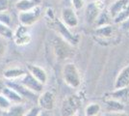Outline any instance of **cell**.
Returning a JSON list of instances; mask_svg holds the SVG:
<instances>
[{
    "label": "cell",
    "mask_w": 129,
    "mask_h": 116,
    "mask_svg": "<svg viewBox=\"0 0 129 116\" xmlns=\"http://www.w3.org/2000/svg\"><path fill=\"white\" fill-rule=\"evenodd\" d=\"M62 76L64 82L71 88H78L81 85V76L74 63H67L63 68Z\"/></svg>",
    "instance_id": "cell-1"
},
{
    "label": "cell",
    "mask_w": 129,
    "mask_h": 116,
    "mask_svg": "<svg viewBox=\"0 0 129 116\" xmlns=\"http://www.w3.org/2000/svg\"><path fill=\"white\" fill-rule=\"evenodd\" d=\"M50 21V26L53 28L54 30L59 34V36L61 38H63L64 41H67L70 44H71L72 47H75L79 43V36L78 35H74L70 32V28L68 26H66L64 23L62 22L61 19H56L54 17L53 19L48 20Z\"/></svg>",
    "instance_id": "cell-2"
},
{
    "label": "cell",
    "mask_w": 129,
    "mask_h": 116,
    "mask_svg": "<svg viewBox=\"0 0 129 116\" xmlns=\"http://www.w3.org/2000/svg\"><path fill=\"white\" fill-rule=\"evenodd\" d=\"M18 13H19L18 14V21L20 22V24L30 27L41 19V17L43 16V9L40 5L32 10L18 12Z\"/></svg>",
    "instance_id": "cell-3"
},
{
    "label": "cell",
    "mask_w": 129,
    "mask_h": 116,
    "mask_svg": "<svg viewBox=\"0 0 129 116\" xmlns=\"http://www.w3.org/2000/svg\"><path fill=\"white\" fill-rule=\"evenodd\" d=\"M105 2L102 0H94L88 3L85 8V19L87 23L92 24L97 19L100 13L104 10Z\"/></svg>",
    "instance_id": "cell-4"
},
{
    "label": "cell",
    "mask_w": 129,
    "mask_h": 116,
    "mask_svg": "<svg viewBox=\"0 0 129 116\" xmlns=\"http://www.w3.org/2000/svg\"><path fill=\"white\" fill-rule=\"evenodd\" d=\"M81 99L76 96H69L66 98L61 106V114L62 116H73L75 115L76 111L79 109L81 105Z\"/></svg>",
    "instance_id": "cell-5"
},
{
    "label": "cell",
    "mask_w": 129,
    "mask_h": 116,
    "mask_svg": "<svg viewBox=\"0 0 129 116\" xmlns=\"http://www.w3.org/2000/svg\"><path fill=\"white\" fill-rule=\"evenodd\" d=\"M70 47H72L70 44L67 41H64L61 37H56L53 40V51L55 53L56 57L60 60H64L68 59L71 54L70 51Z\"/></svg>",
    "instance_id": "cell-6"
},
{
    "label": "cell",
    "mask_w": 129,
    "mask_h": 116,
    "mask_svg": "<svg viewBox=\"0 0 129 116\" xmlns=\"http://www.w3.org/2000/svg\"><path fill=\"white\" fill-rule=\"evenodd\" d=\"M13 40H14L15 44L16 45H18V47H24V45H27V44H30L31 40H32V37H31V33H30L29 27L20 24L14 31Z\"/></svg>",
    "instance_id": "cell-7"
},
{
    "label": "cell",
    "mask_w": 129,
    "mask_h": 116,
    "mask_svg": "<svg viewBox=\"0 0 129 116\" xmlns=\"http://www.w3.org/2000/svg\"><path fill=\"white\" fill-rule=\"evenodd\" d=\"M19 80H20L19 82L21 83L23 86H25L27 89H29L35 94H41L42 92H43L44 85L38 81L29 72L26 73Z\"/></svg>",
    "instance_id": "cell-8"
},
{
    "label": "cell",
    "mask_w": 129,
    "mask_h": 116,
    "mask_svg": "<svg viewBox=\"0 0 129 116\" xmlns=\"http://www.w3.org/2000/svg\"><path fill=\"white\" fill-rule=\"evenodd\" d=\"M61 20L70 29V28H75L79 23V19H78V17L76 15L75 10L73 8H70V7H66V8L62 9Z\"/></svg>",
    "instance_id": "cell-9"
},
{
    "label": "cell",
    "mask_w": 129,
    "mask_h": 116,
    "mask_svg": "<svg viewBox=\"0 0 129 116\" xmlns=\"http://www.w3.org/2000/svg\"><path fill=\"white\" fill-rule=\"evenodd\" d=\"M38 105L42 110L50 111L55 107V95L51 91H43L38 98Z\"/></svg>",
    "instance_id": "cell-10"
},
{
    "label": "cell",
    "mask_w": 129,
    "mask_h": 116,
    "mask_svg": "<svg viewBox=\"0 0 129 116\" xmlns=\"http://www.w3.org/2000/svg\"><path fill=\"white\" fill-rule=\"evenodd\" d=\"M27 69H28V72L30 73L33 77H35L38 81H40L42 84L45 85L47 83L48 76H47V73L45 72V70L43 68L38 66V65L28 64L27 65Z\"/></svg>",
    "instance_id": "cell-11"
},
{
    "label": "cell",
    "mask_w": 129,
    "mask_h": 116,
    "mask_svg": "<svg viewBox=\"0 0 129 116\" xmlns=\"http://www.w3.org/2000/svg\"><path fill=\"white\" fill-rule=\"evenodd\" d=\"M124 87H129V64L120 70L114 84V89H120Z\"/></svg>",
    "instance_id": "cell-12"
},
{
    "label": "cell",
    "mask_w": 129,
    "mask_h": 116,
    "mask_svg": "<svg viewBox=\"0 0 129 116\" xmlns=\"http://www.w3.org/2000/svg\"><path fill=\"white\" fill-rule=\"evenodd\" d=\"M105 108L110 113H118V112H124L125 105L120 101L110 98L105 100Z\"/></svg>",
    "instance_id": "cell-13"
},
{
    "label": "cell",
    "mask_w": 129,
    "mask_h": 116,
    "mask_svg": "<svg viewBox=\"0 0 129 116\" xmlns=\"http://www.w3.org/2000/svg\"><path fill=\"white\" fill-rule=\"evenodd\" d=\"M128 6L129 0H115L110 5L108 11H109V14L112 17V18H115L120 12H122Z\"/></svg>",
    "instance_id": "cell-14"
},
{
    "label": "cell",
    "mask_w": 129,
    "mask_h": 116,
    "mask_svg": "<svg viewBox=\"0 0 129 116\" xmlns=\"http://www.w3.org/2000/svg\"><path fill=\"white\" fill-rule=\"evenodd\" d=\"M5 97L8 98V100L11 102L13 105H18L21 104L23 102V97L19 93H17L15 89L11 88L9 86L6 85L5 88L3 89V91L1 92Z\"/></svg>",
    "instance_id": "cell-15"
},
{
    "label": "cell",
    "mask_w": 129,
    "mask_h": 116,
    "mask_svg": "<svg viewBox=\"0 0 129 116\" xmlns=\"http://www.w3.org/2000/svg\"><path fill=\"white\" fill-rule=\"evenodd\" d=\"M6 85L11 87V88L15 89L17 93L21 95L22 97H30L33 98L35 96V93H33L32 91H30L29 89H27L25 86H23L20 82H16V80H8L6 81Z\"/></svg>",
    "instance_id": "cell-16"
},
{
    "label": "cell",
    "mask_w": 129,
    "mask_h": 116,
    "mask_svg": "<svg viewBox=\"0 0 129 116\" xmlns=\"http://www.w3.org/2000/svg\"><path fill=\"white\" fill-rule=\"evenodd\" d=\"M42 0H18L16 3V9L18 12H25L32 10L41 5Z\"/></svg>",
    "instance_id": "cell-17"
},
{
    "label": "cell",
    "mask_w": 129,
    "mask_h": 116,
    "mask_svg": "<svg viewBox=\"0 0 129 116\" xmlns=\"http://www.w3.org/2000/svg\"><path fill=\"white\" fill-rule=\"evenodd\" d=\"M26 72L19 68H9L3 72V77L6 80H16L20 79Z\"/></svg>",
    "instance_id": "cell-18"
},
{
    "label": "cell",
    "mask_w": 129,
    "mask_h": 116,
    "mask_svg": "<svg viewBox=\"0 0 129 116\" xmlns=\"http://www.w3.org/2000/svg\"><path fill=\"white\" fill-rule=\"evenodd\" d=\"M2 112H3L2 116H24L26 113L24 106L21 105L20 104L13 105L9 109L2 111Z\"/></svg>",
    "instance_id": "cell-19"
},
{
    "label": "cell",
    "mask_w": 129,
    "mask_h": 116,
    "mask_svg": "<svg viewBox=\"0 0 129 116\" xmlns=\"http://www.w3.org/2000/svg\"><path fill=\"white\" fill-rule=\"evenodd\" d=\"M111 98L116 99L120 102H126L129 100V87H124L120 89H114L111 93Z\"/></svg>",
    "instance_id": "cell-20"
},
{
    "label": "cell",
    "mask_w": 129,
    "mask_h": 116,
    "mask_svg": "<svg viewBox=\"0 0 129 116\" xmlns=\"http://www.w3.org/2000/svg\"><path fill=\"white\" fill-rule=\"evenodd\" d=\"M95 35L100 37V38H110L113 35V27L107 24V25H102V26H97L95 28Z\"/></svg>",
    "instance_id": "cell-21"
},
{
    "label": "cell",
    "mask_w": 129,
    "mask_h": 116,
    "mask_svg": "<svg viewBox=\"0 0 129 116\" xmlns=\"http://www.w3.org/2000/svg\"><path fill=\"white\" fill-rule=\"evenodd\" d=\"M110 19H113L112 17L110 16L109 14V11H105L103 10L100 15L98 16L97 19L95 20V25L97 26H102V25H107V24H110Z\"/></svg>",
    "instance_id": "cell-22"
},
{
    "label": "cell",
    "mask_w": 129,
    "mask_h": 116,
    "mask_svg": "<svg viewBox=\"0 0 129 116\" xmlns=\"http://www.w3.org/2000/svg\"><path fill=\"white\" fill-rule=\"evenodd\" d=\"M0 37L3 39H13L14 37V31L11 26L7 25L5 23L0 21Z\"/></svg>",
    "instance_id": "cell-23"
},
{
    "label": "cell",
    "mask_w": 129,
    "mask_h": 116,
    "mask_svg": "<svg viewBox=\"0 0 129 116\" xmlns=\"http://www.w3.org/2000/svg\"><path fill=\"white\" fill-rule=\"evenodd\" d=\"M101 110V106L97 103H91L88 105L85 108V115L86 116H97Z\"/></svg>",
    "instance_id": "cell-24"
},
{
    "label": "cell",
    "mask_w": 129,
    "mask_h": 116,
    "mask_svg": "<svg viewBox=\"0 0 129 116\" xmlns=\"http://www.w3.org/2000/svg\"><path fill=\"white\" fill-rule=\"evenodd\" d=\"M128 17H129V6L127 8H125L122 12H120L115 18H113V20L115 23L118 24V23H121V22H123L124 20H126Z\"/></svg>",
    "instance_id": "cell-25"
},
{
    "label": "cell",
    "mask_w": 129,
    "mask_h": 116,
    "mask_svg": "<svg viewBox=\"0 0 129 116\" xmlns=\"http://www.w3.org/2000/svg\"><path fill=\"white\" fill-rule=\"evenodd\" d=\"M12 105H13V104L8 100V98L5 97L2 93H0V110H7V109H9L11 107Z\"/></svg>",
    "instance_id": "cell-26"
},
{
    "label": "cell",
    "mask_w": 129,
    "mask_h": 116,
    "mask_svg": "<svg viewBox=\"0 0 129 116\" xmlns=\"http://www.w3.org/2000/svg\"><path fill=\"white\" fill-rule=\"evenodd\" d=\"M0 21L5 23L7 25L11 26L12 23V17L10 14H8L7 11L6 12H0Z\"/></svg>",
    "instance_id": "cell-27"
},
{
    "label": "cell",
    "mask_w": 129,
    "mask_h": 116,
    "mask_svg": "<svg viewBox=\"0 0 129 116\" xmlns=\"http://www.w3.org/2000/svg\"><path fill=\"white\" fill-rule=\"evenodd\" d=\"M42 113V108L40 106H33L25 113L24 116H40Z\"/></svg>",
    "instance_id": "cell-28"
},
{
    "label": "cell",
    "mask_w": 129,
    "mask_h": 116,
    "mask_svg": "<svg viewBox=\"0 0 129 116\" xmlns=\"http://www.w3.org/2000/svg\"><path fill=\"white\" fill-rule=\"evenodd\" d=\"M70 2H71L72 8L75 11H79L81 9H83L85 6V0H70Z\"/></svg>",
    "instance_id": "cell-29"
},
{
    "label": "cell",
    "mask_w": 129,
    "mask_h": 116,
    "mask_svg": "<svg viewBox=\"0 0 129 116\" xmlns=\"http://www.w3.org/2000/svg\"><path fill=\"white\" fill-rule=\"evenodd\" d=\"M10 7V1L9 0H0V12L8 11Z\"/></svg>",
    "instance_id": "cell-30"
},
{
    "label": "cell",
    "mask_w": 129,
    "mask_h": 116,
    "mask_svg": "<svg viewBox=\"0 0 129 116\" xmlns=\"http://www.w3.org/2000/svg\"><path fill=\"white\" fill-rule=\"evenodd\" d=\"M6 50H7L6 43L4 42L3 38L0 37V58H1L2 56H4V54L6 53Z\"/></svg>",
    "instance_id": "cell-31"
},
{
    "label": "cell",
    "mask_w": 129,
    "mask_h": 116,
    "mask_svg": "<svg viewBox=\"0 0 129 116\" xmlns=\"http://www.w3.org/2000/svg\"><path fill=\"white\" fill-rule=\"evenodd\" d=\"M120 24H121V27H122V29L129 31V17L126 19V20H124L123 22H121Z\"/></svg>",
    "instance_id": "cell-32"
},
{
    "label": "cell",
    "mask_w": 129,
    "mask_h": 116,
    "mask_svg": "<svg viewBox=\"0 0 129 116\" xmlns=\"http://www.w3.org/2000/svg\"><path fill=\"white\" fill-rule=\"evenodd\" d=\"M6 86V82H4L2 79H0V93L3 91V89L5 88Z\"/></svg>",
    "instance_id": "cell-33"
},
{
    "label": "cell",
    "mask_w": 129,
    "mask_h": 116,
    "mask_svg": "<svg viewBox=\"0 0 129 116\" xmlns=\"http://www.w3.org/2000/svg\"><path fill=\"white\" fill-rule=\"evenodd\" d=\"M102 1H104V2L106 3V2H107V1H109V0H102ZM114 1H115V0H114Z\"/></svg>",
    "instance_id": "cell-34"
},
{
    "label": "cell",
    "mask_w": 129,
    "mask_h": 116,
    "mask_svg": "<svg viewBox=\"0 0 129 116\" xmlns=\"http://www.w3.org/2000/svg\"><path fill=\"white\" fill-rule=\"evenodd\" d=\"M77 116H81V115H77Z\"/></svg>",
    "instance_id": "cell-35"
},
{
    "label": "cell",
    "mask_w": 129,
    "mask_h": 116,
    "mask_svg": "<svg viewBox=\"0 0 129 116\" xmlns=\"http://www.w3.org/2000/svg\"><path fill=\"white\" fill-rule=\"evenodd\" d=\"M73 116H77V115H73Z\"/></svg>",
    "instance_id": "cell-36"
},
{
    "label": "cell",
    "mask_w": 129,
    "mask_h": 116,
    "mask_svg": "<svg viewBox=\"0 0 129 116\" xmlns=\"http://www.w3.org/2000/svg\"><path fill=\"white\" fill-rule=\"evenodd\" d=\"M128 32H129V31H128Z\"/></svg>",
    "instance_id": "cell-37"
}]
</instances>
